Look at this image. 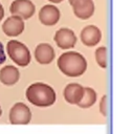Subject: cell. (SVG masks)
Returning a JSON list of instances; mask_svg holds the SVG:
<instances>
[{"instance_id": "7c38bea8", "label": "cell", "mask_w": 132, "mask_h": 134, "mask_svg": "<svg viewBox=\"0 0 132 134\" xmlns=\"http://www.w3.org/2000/svg\"><path fill=\"white\" fill-rule=\"evenodd\" d=\"M84 87L76 83L68 84L64 89V97L69 104H78L83 97Z\"/></svg>"}, {"instance_id": "30bf717a", "label": "cell", "mask_w": 132, "mask_h": 134, "mask_svg": "<svg viewBox=\"0 0 132 134\" xmlns=\"http://www.w3.org/2000/svg\"><path fill=\"white\" fill-rule=\"evenodd\" d=\"M102 38L101 30L94 25H88L84 27L81 31L82 42L86 46H94L96 45Z\"/></svg>"}, {"instance_id": "277c9868", "label": "cell", "mask_w": 132, "mask_h": 134, "mask_svg": "<svg viewBox=\"0 0 132 134\" xmlns=\"http://www.w3.org/2000/svg\"><path fill=\"white\" fill-rule=\"evenodd\" d=\"M31 119L29 108L23 103L15 104L9 111V121L13 125H26Z\"/></svg>"}, {"instance_id": "5b68a950", "label": "cell", "mask_w": 132, "mask_h": 134, "mask_svg": "<svg viewBox=\"0 0 132 134\" xmlns=\"http://www.w3.org/2000/svg\"><path fill=\"white\" fill-rule=\"evenodd\" d=\"M35 10L36 7L30 0H14L9 7L13 16H19L25 20L32 17Z\"/></svg>"}, {"instance_id": "e0dca14e", "label": "cell", "mask_w": 132, "mask_h": 134, "mask_svg": "<svg viewBox=\"0 0 132 134\" xmlns=\"http://www.w3.org/2000/svg\"><path fill=\"white\" fill-rule=\"evenodd\" d=\"M6 60V57H5V53H4V49H3V45L2 43L0 42V65L3 64Z\"/></svg>"}, {"instance_id": "44dd1931", "label": "cell", "mask_w": 132, "mask_h": 134, "mask_svg": "<svg viewBox=\"0 0 132 134\" xmlns=\"http://www.w3.org/2000/svg\"><path fill=\"white\" fill-rule=\"evenodd\" d=\"M1 113H2V110H1V107H0V116H1Z\"/></svg>"}, {"instance_id": "3957f363", "label": "cell", "mask_w": 132, "mask_h": 134, "mask_svg": "<svg viewBox=\"0 0 132 134\" xmlns=\"http://www.w3.org/2000/svg\"><path fill=\"white\" fill-rule=\"evenodd\" d=\"M6 50L9 58L19 66H26L30 62V52L23 43L12 40L6 45Z\"/></svg>"}, {"instance_id": "d6986e66", "label": "cell", "mask_w": 132, "mask_h": 134, "mask_svg": "<svg viewBox=\"0 0 132 134\" xmlns=\"http://www.w3.org/2000/svg\"><path fill=\"white\" fill-rule=\"evenodd\" d=\"M48 1H50V2H52V3H60V2H62L63 0H48Z\"/></svg>"}, {"instance_id": "7a4b0ae2", "label": "cell", "mask_w": 132, "mask_h": 134, "mask_svg": "<svg viewBox=\"0 0 132 134\" xmlns=\"http://www.w3.org/2000/svg\"><path fill=\"white\" fill-rule=\"evenodd\" d=\"M27 99L35 106L38 107H48L51 106L56 100L54 90L43 83L31 84L26 89Z\"/></svg>"}, {"instance_id": "ba28073f", "label": "cell", "mask_w": 132, "mask_h": 134, "mask_svg": "<svg viewBox=\"0 0 132 134\" xmlns=\"http://www.w3.org/2000/svg\"><path fill=\"white\" fill-rule=\"evenodd\" d=\"M39 19L41 23L44 25H54L60 19V10L54 5L46 4L39 12Z\"/></svg>"}, {"instance_id": "5bb4252c", "label": "cell", "mask_w": 132, "mask_h": 134, "mask_svg": "<svg viewBox=\"0 0 132 134\" xmlns=\"http://www.w3.org/2000/svg\"><path fill=\"white\" fill-rule=\"evenodd\" d=\"M96 100V92L89 87L84 88V92H83V97L82 99L76 104L79 107L81 108H89L91 107Z\"/></svg>"}, {"instance_id": "9a60e30c", "label": "cell", "mask_w": 132, "mask_h": 134, "mask_svg": "<svg viewBox=\"0 0 132 134\" xmlns=\"http://www.w3.org/2000/svg\"><path fill=\"white\" fill-rule=\"evenodd\" d=\"M95 60L102 68L107 67V49H106V47L102 46L95 50Z\"/></svg>"}, {"instance_id": "4fadbf2b", "label": "cell", "mask_w": 132, "mask_h": 134, "mask_svg": "<svg viewBox=\"0 0 132 134\" xmlns=\"http://www.w3.org/2000/svg\"><path fill=\"white\" fill-rule=\"evenodd\" d=\"M19 80V70L17 67L7 65L0 70V82L4 85L12 86Z\"/></svg>"}, {"instance_id": "6da1fadb", "label": "cell", "mask_w": 132, "mask_h": 134, "mask_svg": "<svg viewBox=\"0 0 132 134\" xmlns=\"http://www.w3.org/2000/svg\"><path fill=\"white\" fill-rule=\"evenodd\" d=\"M58 67L65 75L80 76L85 72L87 68V62L81 53L68 51L60 55L58 59Z\"/></svg>"}, {"instance_id": "2e32d148", "label": "cell", "mask_w": 132, "mask_h": 134, "mask_svg": "<svg viewBox=\"0 0 132 134\" xmlns=\"http://www.w3.org/2000/svg\"><path fill=\"white\" fill-rule=\"evenodd\" d=\"M107 95H103L100 103V111L104 116H107Z\"/></svg>"}, {"instance_id": "8992f818", "label": "cell", "mask_w": 132, "mask_h": 134, "mask_svg": "<svg viewBox=\"0 0 132 134\" xmlns=\"http://www.w3.org/2000/svg\"><path fill=\"white\" fill-rule=\"evenodd\" d=\"M54 42L62 49L72 48L76 43V37L74 32L69 28H60L54 35Z\"/></svg>"}, {"instance_id": "ac0fdd59", "label": "cell", "mask_w": 132, "mask_h": 134, "mask_svg": "<svg viewBox=\"0 0 132 134\" xmlns=\"http://www.w3.org/2000/svg\"><path fill=\"white\" fill-rule=\"evenodd\" d=\"M3 16H4V9H3V6H2L1 3H0V21H1V19L3 18Z\"/></svg>"}, {"instance_id": "52a82bcc", "label": "cell", "mask_w": 132, "mask_h": 134, "mask_svg": "<svg viewBox=\"0 0 132 134\" xmlns=\"http://www.w3.org/2000/svg\"><path fill=\"white\" fill-rule=\"evenodd\" d=\"M24 29V21L19 16H12L5 20L2 25V30L6 36L17 37Z\"/></svg>"}, {"instance_id": "8fae6325", "label": "cell", "mask_w": 132, "mask_h": 134, "mask_svg": "<svg viewBox=\"0 0 132 134\" xmlns=\"http://www.w3.org/2000/svg\"><path fill=\"white\" fill-rule=\"evenodd\" d=\"M54 50L47 43H41L36 47L35 58L40 64H49L54 59Z\"/></svg>"}, {"instance_id": "ffe728a7", "label": "cell", "mask_w": 132, "mask_h": 134, "mask_svg": "<svg viewBox=\"0 0 132 134\" xmlns=\"http://www.w3.org/2000/svg\"><path fill=\"white\" fill-rule=\"evenodd\" d=\"M75 1H76V0H69V3H70V4H72V3H73V2H75Z\"/></svg>"}, {"instance_id": "9c48e42d", "label": "cell", "mask_w": 132, "mask_h": 134, "mask_svg": "<svg viewBox=\"0 0 132 134\" xmlns=\"http://www.w3.org/2000/svg\"><path fill=\"white\" fill-rule=\"evenodd\" d=\"M74 15L82 19H89L94 13V3L92 0H76L72 4Z\"/></svg>"}]
</instances>
